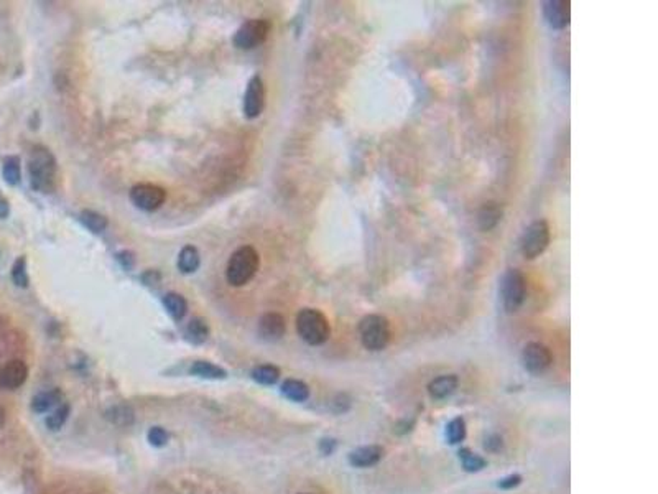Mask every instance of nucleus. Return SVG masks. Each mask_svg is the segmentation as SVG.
<instances>
[{
  "label": "nucleus",
  "mask_w": 658,
  "mask_h": 494,
  "mask_svg": "<svg viewBox=\"0 0 658 494\" xmlns=\"http://www.w3.org/2000/svg\"><path fill=\"white\" fill-rule=\"evenodd\" d=\"M56 159L43 145H35L28 157V175L30 185L40 193L53 190L56 182Z\"/></svg>",
  "instance_id": "nucleus-1"
},
{
  "label": "nucleus",
  "mask_w": 658,
  "mask_h": 494,
  "mask_svg": "<svg viewBox=\"0 0 658 494\" xmlns=\"http://www.w3.org/2000/svg\"><path fill=\"white\" fill-rule=\"evenodd\" d=\"M260 256L252 246H242L233 252L225 267V278L233 287H244L257 274Z\"/></svg>",
  "instance_id": "nucleus-2"
},
{
  "label": "nucleus",
  "mask_w": 658,
  "mask_h": 494,
  "mask_svg": "<svg viewBox=\"0 0 658 494\" xmlns=\"http://www.w3.org/2000/svg\"><path fill=\"white\" fill-rule=\"evenodd\" d=\"M297 331L304 343L319 346L329 340L331 327L319 310L303 308L297 317Z\"/></svg>",
  "instance_id": "nucleus-3"
},
{
  "label": "nucleus",
  "mask_w": 658,
  "mask_h": 494,
  "mask_svg": "<svg viewBox=\"0 0 658 494\" xmlns=\"http://www.w3.org/2000/svg\"><path fill=\"white\" fill-rule=\"evenodd\" d=\"M359 336L366 350H386L391 341V323L382 315H367L359 323Z\"/></svg>",
  "instance_id": "nucleus-4"
},
{
  "label": "nucleus",
  "mask_w": 658,
  "mask_h": 494,
  "mask_svg": "<svg viewBox=\"0 0 658 494\" xmlns=\"http://www.w3.org/2000/svg\"><path fill=\"white\" fill-rule=\"evenodd\" d=\"M526 295L525 275L519 269H509L500 282V297L507 313H514L522 307Z\"/></svg>",
  "instance_id": "nucleus-5"
},
{
  "label": "nucleus",
  "mask_w": 658,
  "mask_h": 494,
  "mask_svg": "<svg viewBox=\"0 0 658 494\" xmlns=\"http://www.w3.org/2000/svg\"><path fill=\"white\" fill-rule=\"evenodd\" d=\"M550 244V226L545 219H536L525 229L522 236V254L525 259H536Z\"/></svg>",
  "instance_id": "nucleus-6"
},
{
  "label": "nucleus",
  "mask_w": 658,
  "mask_h": 494,
  "mask_svg": "<svg viewBox=\"0 0 658 494\" xmlns=\"http://www.w3.org/2000/svg\"><path fill=\"white\" fill-rule=\"evenodd\" d=\"M272 23L265 19H250L240 25L234 35V45L239 50H254L267 40Z\"/></svg>",
  "instance_id": "nucleus-7"
},
{
  "label": "nucleus",
  "mask_w": 658,
  "mask_h": 494,
  "mask_svg": "<svg viewBox=\"0 0 658 494\" xmlns=\"http://www.w3.org/2000/svg\"><path fill=\"white\" fill-rule=\"evenodd\" d=\"M165 199L166 191L161 186L152 185V183H139V185L132 186L130 190V201L134 203V206L147 213L156 211L158 208H161Z\"/></svg>",
  "instance_id": "nucleus-8"
},
{
  "label": "nucleus",
  "mask_w": 658,
  "mask_h": 494,
  "mask_svg": "<svg viewBox=\"0 0 658 494\" xmlns=\"http://www.w3.org/2000/svg\"><path fill=\"white\" fill-rule=\"evenodd\" d=\"M265 107V86L260 76H252L244 94V115L247 119H255Z\"/></svg>",
  "instance_id": "nucleus-9"
},
{
  "label": "nucleus",
  "mask_w": 658,
  "mask_h": 494,
  "mask_svg": "<svg viewBox=\"0 0 658 494\" xmlns=\"http://www.w3.org/2000/svg\"><path fill=\"white\" fill-rule=\"evenodd\" d=\"M553 361L550 350L540 343H529L524 348L522 362L525 369L531 374H540L546 371Z\"/></svg>",
  "instance_id": "nucleus-10"
},
{
  "label": "nucleus",
  "mask_w": 658,
  "mask_h": 494,
  "mask_svg": "<svg viewBox=\"0 0 658 494\" xmlns=\"http://www.w3.org/2000/svg\"><path fill=\"white\" fill-rule=\"evenodd\" d=\"M26 377H28V367L20 359L9 361L7 364L0 367V387L7 389V391H15V389L22 387Z\"/></svg>",
  "instance_id": "nucleus-11"
},
{
  "label": "nucleus",
  "mask_w": 658,
  "mask_h": 494,
  "mask_svg": "<svg viewBox=\"0 0 658 494\" xmlns=\"http://www.w3.org/2000/svg\"><path fill=\"white\" fill-rule=\"evenodd\" d=\"M543 15L551 28L563 30L570 23V2L565 0H548L543 4Z\"/></svg>",
  "instance_id": "nucleus-12"
},
{
  "label": "nucleus",
  "mask_w": 658,
  "mask_h": 494,
  "mask_svg": "<svg viewBox=\"0 0 658 494\" xmlns=\"http://www.w3.org/2000/svg\"><path fill=\"white\" fill-rule=\"evenodd\" d=\"M287 331L285 318L280 313H265L259 322V335L265 341H278Z\"/></svg>",
  "instance_id": "nucleus-13"
},
{
  "label": "nucleus",
  "mask_w": 658,
  "mask_h": 494,
  "mask_svg": "<svg viewBox=\"0 0 658 494\" xmlns=\"http://www.w3.org/2000/svg\"><path fill=\"white\" fill-rule=\"evenodd\" d=\"M383 455V450L377 445L361 446L349 455V463L356 468H368L377 465Z\"/></svg>",
  "instance_id": "nucleus-14"
},
{
  "label": "nucleus",
  "mask_w": 658,
  "mask_h": 494,
  "mask_svg": "<svg viewBox=\"0 0 658 494\" xmlns=\"http://www.w3.org/2000/svg\"><path fill=\"white\" fill-rule=\"evenodd\" d=\"M502 214H504L502 206H499L497 203H494V201L486 203L481 209H479V214H477L479 228H481L482 231L494 229L499 224V221L502 219Z\"/></svg>",
  "instance_id": "nucleus-15"
},
{
  "label": "nucleus",
  "mask_w": 658,
  "mask_h": 494,
  "mask_svg": "<svg viewBox=\"0 0 658 494\" xmlns=\"http://www.w3.org/2000/svg\"><path fill=\"white\" fill-rule=\"evenodd\" d=\"M201 266V256H199V251L196 247L188 244L184 246L180 256H178V269L183 274H194Z\"/></svg>",
  "instance_id": "nucleus-16"
},
{
  "label": "nucleus",
  "mask_w": 658,
  "mask_h": 494,
  "mask_svg": "<svg viewBox=\"0 0 658 494\" xmlns=\"http://www.w3.org/2000/svg\"><path fill=\"white\" fill-rule=\"evenodd\" d=\"M456 387H457V377L456 376H452V374L440 376V377H436V379H433L430 382L428 392H430L431 397L441 401V399H446L447 396H451V394L456 391Z\"/></svg>",
  "instance_id": "nucleus-17"
},
{
  "label": "nucleus",
  "mask_w": 658,
  "mask_h": 494,
  "mask_svg": "<svg viewBox=\"0 0 658 494\" xmlns=\"http://www.w3.org/2000/svg\"><path fill=\"white\" fill-rule=\"evenodd\" d=\"M163 307H165L168 315H170L173 320H176V322L183 320L184 315L188 312L186 298L176 292H168L166 295L163 297Z\"/></svg>",
  "instance_id": "nucleus-18"
},
{
  "label": "nucleus",
  "mask_w": 658,
  "mask_h": 494,
  "mask_svg": "<svg viewBox=\"0 0 658 494\" xmlns=\"http://www.w3.org/2000/svg\"><path fill=\"white\" fill-rule=\"evenodd\" d=\"M61 399H63V394L58 391V389L40 392V394H36V396L33 397V401H31V409H33L36 414H45V412H48L50 409L58 406V404L61 402Z\"/></svg>",
  "instance_id": "nucleus-19"
},
{
  "label": "nucleus",
  "mask_w": 658,
  "mask_h": 494,
  "mask_svg": "<svg viewBox=\"0 0 658 494\" xmlns=\"http://www.w3.org/2000/svg\"><path fill=\"white\" fill-rule=\"evenodd\" d=\"M184 336L189 343L193 345H203L206 343L209 338V327L203 318H193L188 323L186 330H184Z\"/></svg>",
  "instance_id": "nucleus-20"
},
{
  "label": "nucleus",
  "mask_w": 658,
  "mask_h": 494,
  "mask_svg": "<svg viewBox=\"0 0 658 494\" xmlns=\"http://www.w3.org/2000/svg\"><path fill=\"white\" fill-rule=\"evenodd\" d=\"M189 372H191L193 376L203 377V379H224V377L228 376V372H225L223 367L216 366L209 361L193 362V366H191V369H189Z\"/></svg>",
  "instance_id": "nucleus-21"
},
{
  "label": "nucleus",
  "mask_w": 658,
  "mask_h": 494,
  "mask_svg": "<svg viewBox=\"0 0 658 494\" xmlns=\"http://www.w3.org/2000/svg\"><path fill=\"white\" fill-rule=\"evenodd\" d=\"M282 394L293 402H304L309 397V389L298 379H287L282 384Z\"/></svg>",
  "instance_id": "nucleus-22"
},
{
  "label": "nucleus",
  "mask_w": 658,
  "mask_h": 494,
  "mask_svg": "<svg viewBox=\"0 0 658 494\" xmlns=\"http://www.w3.org/2000/svg\"><path fill=\"white\" fill-rule=\"evenodd\" d=\"M252 379L262 386H273L280 379V369L272 364H262L252 369Z\"/></svg>",
  "instance_id": "nucleus-23"
},
{
  "label": "nucleus",
  "mask_w": 658,
  "mask_h": 494,
  "mask_svg": "<svg viewBox=\"0 0 658 494\" xmlns=\"http://www.w3.org/2000/svg\"><path fill=\"white\" fill-rule=\"evenodd\" d=\"M2 177L7 185L17 186L22 180V170H20L18 157H7L2 165Z\"/></svg>",
  "instance_id": "nucleus-24"
},
{
  "label": "nucleus",
  "mask_w": 658,
  "mask_h": 494,
  "mask_svg": "<svg viewBox=\"0 0 658 494\" xmlns=\"http://www.w3.org/2000/svg\"><path fill=\"white\" fill-rule=\"evenodd\" d=\"M79 219H81V223L86 226V228L94 234H101L109 224L107 218L102 216V214L96 213V211H92V209H84V211L81 213V216H79Z\"/></svg>",
  "instance_id": "nucleus-25"
},
{
  "label": "nucleus",
  "mask_w": 658,
  "mask_h": 494,
  "mask_svg": "<svg viewBox=\"0 0 658 494\" xmlns=\"http://www.w3.org/2000/svg\"><path fill=\"white\" fill-rule=\"evenodd\" d=\"M466 437V424L461 417L452 419L450 424L446 425V438L451 445L461 443Z\"/></svg>",
  "instance_id": "nucleus-26"
},
{
  "label": "nucleus",
  "mask_w": 658,
  "mask_h": 494,
  "mask_svg": "<svg viewBox=\"0 0 658 494\" xmlns=\"http://www.w3.org/2000/svg\"><path fill=\"white\" fill-rule=\"evenodd\" d=\"M70 412L71 409L68 404H60V406L51 412V415H48V419H46V427L50 430H60L63 425L66 424L68 417H70Z\"/></svg>",
  "instance_id": "nucleus-27"
},
{
  "label": "nucleus",
  "mask_w": 658,
  "mask_h": 494,
  "mask_svg": "<svg viewBox=\"0 0 658 494\" xmlns=\"http://www.w3.org/2000/svg\"><path fill=\"white\" fill-rule=\"evenodd\" d=\"M460 458H461L462 466H465V470L469 471V473L481 471L482 468L486 466V460H484L482 456L472 453V451L467 450V448H462L460 451Z\"/></svg>",
  "instance_id": "nucleus-28"
},
{
  "label": "nucleus",
  "mask_w": 658,
  "mask_h": 494,
  "mask_svg": "<svg viewBox=\"0 0 658 494\" xmlns=\"http://www.w3.org/2000/svg\"><path fill=\"white\" fill-rule=\"evenodd\" d=\"M12 280L17 287H22V288L28 287L30 278H28V272H26V259L23 256L18 257V259L14 262Z\"/></svg>",
  "instance_id": "nucleus-29"
},
{
  "label": "nucleus",
  "mask_w": 658,
  "mask_h": 494,
  "mask_svg": "<svg viewBox=\"0 0 658 494\" xmlns=\"http://www.w3.org/2000/svg\"><path fill=\"white\" fill-rule=\"evenodd\" d=\"M149 441L154 446H165L168 443V433L161 427H154L149 430Z\"/></svg>",
  "instance_id": "nucleus-30"
},
{
  "label": "nucleus",
  "mask_w": 658,
  "mask_h": 494,
  "mask_svg": "<svg viewBox=\"0 0 658 494\" xmlns=\"http://www.w3.org/2000/svg\"><path fill=\"white\" fill-rule=\"evenodd\" d=\"M115 257H117V261L120 262V264H122L124 269H127V270L134 269V266H135V257H134V254H132L130 251H120L119 254L115 256Z\"/></svg>",
  "instance_id": "nucleus-31"
},
{
  "label": "nucleus",
  "mask_w": 658,
  "mask_h": 494,
  "mask_svg": "<svg viewBox=\"0 0 658 494\" xmlns=\"http://www.w3.org/2000/svg\"><path fill=\"white\" fill-rule=\"evenodd\" d=\"M520 481H522V476H519V475H510V476H507V478H504V480L499 483V488H502V490H510V488L519 486V485H520Z\"/></svg>",
  "instance_id": "nucleus-32"
},
{
  "label": "nucleus",
  "mask_w": 658,
  "mask_h": 494,
  "mask_svg": "<svg viewBox=\"0 0 658 494\" xmlns=\"http://www.w3.org/2000/svg\"><path fill=\"white\" fill-rule=\"evenodd\" d=\"M10 214V203L9 199L0 193V219H7Z\"/></svg>",
  "instance_id": "nucleus-33"
},
{
  "label": "nucleus",
  "mask_w": 658,
  "mask_h": 494,
  "mask_svg": "<svg viewBox=\"0 0 658 494\" xmlns=\"http://www.w3.org/2000/svg\"><path fill=\"white\" fill-rule=\"evenodd\" d=\"M4 424H5V412H4V409H0V429L4 427Z\"/></svg>",
  "instance_id": "nucleus-34"
},
{
  "label": "nucleus",
  "mask_w": 658,
  "mask_h": 494,
  "mask_svg": "<svg viewBox=\"0 0 658 494\" xmlns=\"http://www.w3.org/2000/svg\"><path fill=\"white\" fill-rule=\"evenodd\" d=\"M304 494H307V493H304Z\"/></svg>",
  "instance_id": "nucleus-35"
}]
</instances>
